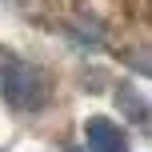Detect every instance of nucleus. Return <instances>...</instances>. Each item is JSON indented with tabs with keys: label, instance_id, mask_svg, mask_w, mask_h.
<instances>
[{
	"label": "nucleus",
	"instance_id": "1",
	"mask_svg": "<svg viewBox=\"0 0 152 152\" xmlns=\"http://www.w3.org/2000/svg\"><path fill=\"white\" fill-rule=\"evenodd\" d=\"M0 92H4V100L16 112H32V108H40L44 96H48L44 76L32 68V64L16 60V56H4V60H0Z\"/></svg>",
	"mask_w": 152,
	"mask_h": 152
},
{
	"label": "nucleus",
	"instance_id": "2",
	"mask_svg": "<svg viewBox=\"0 0 152 152\" xmlns=\"http://www.w3.org/2000/svg\"><path fill=\"white\" fill-rule=\"evenodd\" d=\"M84 136H88V152H128L124 128L116 120H108V116H88Z\"/></svg>",
	"mask_w": 152,
	"mask_h": 152
},
{
	"label": "nucleus",
	"instance_id": "3",
	"mask_svg": "<svg viewBox=\"0 0 152 152\" xmlns=\"http://www.w3.org/2000/svg\"><path fill=\"white\" fill-rule=\"evenodd\" d=\"M128 68H136L140 76H152V48H136L128 56Z\"/></svg>",
	"mask_w": 152,
	"mask_h": 152
}]
</instances>
